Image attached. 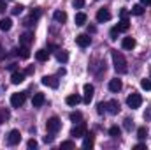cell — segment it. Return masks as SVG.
<instances>
[{
	"label": "cell",
	"instance_id": "46",
	"mask_svg": "<svg viewBox=\"0 0 151 150\" xmlns=\"http://www.w3.org/2000/svg\"><path fill=\"white\" fill-rule=\"evenodd\" d=\"M7 69H9V71H16V64H11V66H7Z\"/></svg>",
	"mask_w": 151,
	"mask_h": 150
},
{
	"label": "cell",
	"instance_id": "38",
	"mask_svg": "<svg viewBox=\"0 0 151 150\" xmlns=\"http://www.w3.org/2000/svg\"><path fill=\"white\" fill-rule=\"evenodd\" d=\"M27 147H28V149H37V141H35V140H28Z\"/></svg>",
	"mask_w": 151,
	"mask_h": 150
},
{
	"label": "cell",
	"instance_id": "30",
	"mask_svg": "<svg viewBox=\"0 0 151 150\" xmlns=\"http://www.w3.org/2000/svg\"><path fill=\"white\" fill-rule=\"evenodd\" d=\"M146 136H148V129L146 127H139L137 129V138L139 140H146Z\"/></svg>",
	"mask_w": 151,
	"mask_h": 150
},
{
	"label": "cell",
	"instance_id": "21",
	"mask_svg": "<svg viewBox=\"0 0 151 150\" xmlns=\"http://www.w3.org/2000/svg\"><path fill=\"white\" fill-rule=\"evenodd\" d=\"M95 145V138L91 136V134H84V141H83V149H91Z\"/></svg>",
	"mask_w": 151,
	"mask_h": 150
},
{
	"label": "cell",
	"instance_id": "40",
	"mask_svg": "<svg viewBox=\"0 0 151 150\" xmlns=\"http://www.w3.org/2000/svg\"><path fill=\"white\" fill-rule=\"evenodd\" d=\"M118 34H119V30L114 27L113 30H111V39H118Z\"/></svg>",
	"mask_w": 151,
	"mask_h": 150
},
{
	"label": "cell",
	"instance_id": "29",
	"mask_svg": "<svg viewBox=\"0 0 151 150\" xmlns=\"http://www.w3.org/2000/svg\"><path fill=\"white\" fill-rule=\"evenodd\" d=\"M69 118H70L72 122H81V120H83V113H79V111H72L70 115H69Z\"/></svg>",
	"mask_w": 151,
	"mask_h": 150
},
{
	"label": "cell",
	"instance_id": "8",
	"mask_svg": "<svg viewBox=\"0 0 151 150\" xmlns=\"http://www.w3.org/2000/svg\"><path fill=\"white\" fill-rule=\"evenodd\" d=\"M40 14H42V12H40V9H34V11L30 12V18H27V20H25L23 23H25L27 27H30V25H34V23L37 21L39 18H40Z\"/></svg>",
	"mask_w": 151,
	"mask_h": 150
},
{
	"label": "cell",
	"instance_id": "7",
	"mask_svg": "<svg viewBox=\"0 0 151 150\" xmlns=\"http://www.w3.org/2000/svg\"><path fill=\"white\" fill-rule=\"evenodd\" d=\"M42 85L51 87V88H58L60 81H58V78H56V76H44V78H42Z\"/></svg>",
	"mask_w": 151,
	"mask_h": 150
},
{
	"label": "cell",
	"instance_id": "16",
	"mask_svg": "<svg viewBox=\"0 0 151 150\" xmlns=\"http://www.w3.org/2000/svg\"><path fill=\"white\" fill-rule=\"evenodd\" d=\"M44 103H46V97H44V94H35V95H34V99H32V104H34V108H40Z\"/></svg>",
	"mask_w": 151,
	"mask_h": 150
},
{
	"label": "cell",
	"instance_id": "34",
	"mask_svg": "<svg viewBox=\"0 0 151 150\" xmlns=\"http://www.w3.org/2000/svg\"><path fill=\"white\" fill-rule=\"evenodd\" d=\"M123 125H125V129H127V131H132V127H134L132 118H125V124H123Z\"/></svg>",
	"mask_w": 151,
	"mask_h": 150
},
{
	"label": "cell",
	"instance_id": "44",
	"mask_svg": "<svg viewBox=\"0 0 151 150\" xmlns=\"http://www.w3.org/2000/svg\"><path fill=\"white\" fill-rule=\"evenodd\" d=\"M5 11V0H0V14Z\"/></svg>",
	"mask_w": 151,
	"mask_h": 150
},
{
	"label": "cell",
	"instance_id": "47",
	"mask_svg": "<svg viewBox=\"0 0 151 150\" xmlns=\"http://www.w3.org/2000/svg\"><path fill=\"white\" fill-rule=\"evenodd\" d=\"M142 5H151V0H141Z\"/></svg>",
	"mask_w": 151,
	"mask_h": 150
},
{
	"label": "cell",
	"instance_id": "12",
	"mask_svg": "<svg viewBox=\"0 0 151 150\" xmlns=\"http://www.w3.org/2000/svg\"><path fill=\"white\" fill-rule=\"evenodd\" d=\"M111 20V12L107 11V9H99V12H97V21L99 23H104V21H109Z\"/></svg>",
	"mask_w": 151,
	"mask_h": 150
},
{
	"label": "cell",
	"instance_id": "14",
	"mask_svg": "<svg viewBox=\"0 0 151 150\" xmlns=\"http://www.w3.org/2000/svg\"><path fill=\"white\" fill-rule=\"evenodd\" d=\"M123 88V83H121V79H118V78H114L109 81V90L111 92H119Z\"/></svg>",
	"mask_w": 151,
	"mask_h": 150
},
{
	"label": "cell",
	"instance_id": "33",
	"mask_svg": "<svg viewBox=\"0 0 151 150\" xmlns=\"http://www.w3.org/2000/svg\"><path fill=\"white\" fill-rule=\"evenodd\" d=\"M21 12H23V5H21V4H18V5H14V7H12V14H16V16H18V14H21Z\"/></svg>",
	"mask_w": 151,
	"mask_h": 150
},
{
	"label": "cell",
	"instance_id": "42",
	"mask_svg": "<svg viewBox=\"0 0 151 150\" xmlns=\"http://www.w3.org/2000/svg\"><path fill=\"white\" fill-rule=\"evenodd\" d=\"M23 73H25V74H34V67L30 66V67H27V69H25Z\"/></svg>",
	"mask_w": 151,
	"mask_h": 150
},
{
	"label": "cell",
	"instance_id": "15",
	"mask_svg": "<svg viewBox=\"0 0 151 150\" xmlns=\"http://www.w3.org/2000/svg\"><path fill=\"white\" fill-rule=\"evenodd\" d=\"M32 41H34V34H32V32H25L23 36H19V42H21V46H30Z\"/></svg>",
	"mask_w": 151,
	"mask_h": 150
},
{
	"label": "cell",
	"instance_id": "18",
	"mask_svg": "<svg viewBox=\"0 0 151 150\" xmlns=\"http://www.w3.org/2000/svg\"><path fill=\"white\" fill-rule=\"evenodd\" d=\"M11 28H12V20H9V18L0 20V30L2 32H9Z\"/></svg>",
	"mask_w": 151,
	"mask_h": 150
},
{
	"label": "cell",
	"instance_id": "28",
	"mask_svg": "<svg viewBox=\"0 0 151 150\" xmlns=\"http://www.w3.org/2000/svg\"><path fill=\"white\" fill-rule=\"evenodd\" d=\"M9 117H11L9 110H7V108H2V110H0V124H4L5 120H9Z\"/></svg>",
	"mask_w": 151,
	"mask_h": 150
},
{
	"label": "cell",
	"instance_id": "10",
	"mask_svg": "<svg viewBox=\"0 0 151 150\" xmlns=\"http://www.w3.org/2000/svg\"><path fill=\"white\" fill-rule=\"evenodd\" d=\"M93 92H95V88H93V85H90V83H86L84 85V103L86 104H90V101L93 99Z\"/></svg>",
	"mask_w": 151,
	"mask_h": 150
},
{
	"label": "cell",
	"instance_id": "35",
	"mask_svg": "<svg viewBox=\"0 0 151 150\" xmlns=\"http://www.w3.org/2000/svg\"><path fill=\"white\" fill-rule=\"evenodd\" d=\"M141 87H142L144 90H151V79H142V81H141Z\"/></svg>",
	"mask_w": 151,
	"mask_h": 150
},
{
	"label": "cell",
	"instance_id": "43",
	"mask_svg": "<svg viewBox=\"0 0 151 150\" xmlns=\"http://www.w3.org/2000/svg\"><path fill=\"white\" fill-rule=\"evenodd\" d=\"M134 149L135 150H146V145H144V143H139V145H135Z\"/></svg>",
	"mask_w": 151,
	"mask_h": 150
},
{
	"label": "cell",
	"instance_id": "6",
	"mask_svg": "<svg viewBox=\"0 0 151 150\" xmlns=\"http://www.w3.org/2000/svg\"><path fill=\"white\" fill-rule=\"evenodd\" d=\"M21 141V133L18 131V129H12L11 133H9V136H7V143L11 145V147H14V145H18Z\"/></svg>",
	"mask_w": 151,
	"mask_h": 150
},
{
	"label": "cell",
	"instance_id": "2",
	"mask_svg": "<svg viewBox=\"0 0 151 150\" xmlns=\"http://www.w3.org/2000/svg\"><path fill=\"white\" fill-rule=\"evenodd\" d=\"M25 101H27V94H25V92H16V94L11 95V106H12V108L23 106Z\"/></svg>",
	"mask_w": 151,
	"mask_h": 150
},
{
	"label": "cell",
	"instance_id": "31",
	"mask_svg": "<svg viewBox=\"0 0 151 150\" xmlns=\"http://www.w3.org/2000/svg\"><path fill=\"white\" fill-rule=\"evenodd\" d=\"M121 134V129L118 127V125H113L111 129H109V136H113V138H118Z\"/></svg>",
	"mask_w": 151,
	"mask_h": 150
},
{
	"label": "cell",
	"instance_id": "26",
	"mask_svg": "<svg viewBox=\"0 0 151 150\" xmlns=\"http://www.w3.org/2000/svg\"><path fill=\"white\" fill-rule=\"evenodd\" d=\"M132 14H134V16H142V14H144V5H142V4L134 5V7H132Z\"/></svg>",
	"mask_w": 151,
	"mask_h": 150
},
{
	"label": "cell",
	"instance_id": "5",
	"mask_svg": "<svg viewBox=\"0 0 151 150\" xmlns=\"http://www.w3.org/2000/svg\"><path fill=\"white\" fill-rule=\"evenodd\" d=\"M88 133V127H86V124H83V122H79V125H76L70 129V136L72 138H84V134Z\"/></svg>",
	"mask_w": 151,
	"mask_h": 150
},
{
	"label": "cell",
	"instance_id": "23",
	"mask_svg": "<svg viewBox=\"0 0 151 150\" xmlns=\"http://www.w3.org/2000/svg\"><path fill=\"white\" fill-rule=\"evenodd\" d=\"M35 58H37L39 62H46L49 58V51L47 50H39L37 53H35Z\"/></svg>",
	"mask_w": 151,
	"mask_h": 150
},
{
	"label": "cell",
	"instance_id": "39",
	"mask_svg": "<svg viewBox=\"0 0 151 150\" xmlns=\"http://www.w3.org/2000/svg\"><path fill=\"white\" fill-rule=\"evenodd\" d=\"M53 140H55V138H53V133H51L49 136H47V134L44 136V143H53Z\"/></svg>",
	"mask_w": 151,
	"mask_h": 150
},
{
	"label": "cell",
	"instance_id": "4",
	"mask_svg": "<svg viewBox=\"0 0 151 150\" xmlns=\"http://www.w3.org/2000/svg\"><path fill=\"white\" fill-rule=\"evenodd\" d=\"M60 127H62V122H60V118H56V117H51L47 122H46V129L49 131V133H58L60 131Z\"/></svg>",
	"mask_w": 151,
	"mask_h": 150
},
{
	"label": "cell",
	"instance_id": "9",
	"mask_svg": "<svg viewBox=\"0 0 151 150\" xmlns=\"http://www.w3.org/2000/svg\"><path fill=\"white\" fill-rule=\"evenodd\" d=\"M106 111L111 113V115H116V113L119 111V103L116 99H111L109 103H106Z\"/></svg>",
	"mask_w": 151,
	"mask_h": 150
},
{
	"label": "cell",
	"instance_id": "13",
	"mask_svg": "<svg viewBox=\"0 0 151 150\" xmlns=\"http://www.w3.org/2000/svg\"><path fill=\"white\" fill-rule=\"evenodd\" d=\"M25 73H21V71H12V74H11V81L14 83V85H19L23 79H25Z\"/></svg>",
	"mask_w": 151,
	"mask_h": 150
},
{
	"label": "cell",
	"instance_id": "45",
	"mask_svg": "<svg viewBox=\"0 0 151 150\" xmlns=\"http://www.w3.org/2000/svg\"><path fill=\"white\" fill-rule=\"evenodd\" d=\"M88 32H91V34H95V32H97V28H95L93 25H90V27H88Z\"/></svg>",
	"mask_w": 151,
	"mask_h": 150
},
{
	"label": "cell",
	"instance_id": "27",
	"mask_svg": "<svg viewBox=\"0 0 151 150\" xmlns=\"http://www.w3.org/2000/svg\"><path fill=\"white\" fill-rule=\"evenodd\" d=\"M84 23H86V14L84 12H77L76 14V25L77 27H83Z\"/></svg>",
	"mask_w": 151,
	"mask_h": 150
},
{
	"label": "cell",
	"instance_id": "1",
	"mask_svg": "<svg viewBox=\"0 0 151 150\" xmlns=\"http://www.w3.org/2000/svg\"><path fill=\"white\" fill-rule=\"evenodd\" d=\"M113 64H114V69H116V73L118 74H125L127 71H128V67H127V58L123 57V53H119V51H113Z\"/></svg>",
	"mask_w": 151,
	"mask_h": 150
},
{
	"label": "cell",
	"instance_id": "41",
	"mask_svg": "<svg viewBox=\"0 0 151 150\" xmlns=\"http://www.w3.org/2000/svg\"><path fill=\"white\" fill-rule=\"evenodd\" d=\"M119 16H121V18H128V11H127V9H121V11H119Z\"/></svg>",
	"mask_w": 151,
	"mask_h": 150
},
{
	"label": "cell",
	"instance_id": "11",
	"mask_svg": "<svg viewBox=\"0 0 151 150\" xmlns=\"http://www.w3.org/2000/svg\"><path fill=\"white\" fill-rule=\"evenodd\" d=\"M76 42H77V46H81V48H86V46H90L91 37H90V36H86V34H79V36L76 37Z\"/></svg>",
	"mask_w": 151,
	"mask_h": 150
},
{
	"label": "cell",
	"instance_id": "25",
	"mask_svg": "<svg viewBox=\"0 0 151 150\" xmlns=\"http://www.w3.org/2000/svg\"><path fill=\"white\" fill-rule=\"evenodd\" d=\"M16 55H19L21 58H25V60H27V58L30 57V50H28V46H21L19 50H16Z\"/></svg>",
	"mask_w": 151,
	"mask_h": 150
},
{
	"label": "cell",
	"instance_id": "3",
	"mask_svg": "<svg viewBox=\"0 0 151 150\" xmlns=\"http://www.w3.org/2000/svg\"><path fill=\"white\" fill-rule=\"evenodd\" d=\"M127 104L132 108V110H135V108H139L141 104H142V97H141V94H130L128 97H127Z\"/></svg>",
	"mask_w": 151,
	"mask_h": 150
},
{
	"label": "cell",
	"instance_id": "20",
	"mask_svg": "<svg viewBox=\"0 0 151 150\" xmlns=\"http://www.w3.org/2000/svg\"><path fill=\"white\" fill-rule=\"evenodd\" d=\"M121 46H123V50H134V48H135V39L125 37L121 41Z\"/></svg>",
	"mask_w": 151,
	"mask_h": 150
},
{
	"label": "cell",
	"instance_id": "24",
	"mask_svg": "<svg viewBox=\"0 0 151 150\" xmlns=\"http://www.w3.org/2000/svg\"><path fill=\"white\" fill-rule=\"evenodd\" d=\"M56 60L62 62V64H65V62L69 60V53L63 51V50H56Z\"/></svg>",
	"mask_w": 151,
	"mask_h": 150
},
{
	"label": "cell",
	"instance_id": "37",
	"mask_svg": "<svg viewBox=\"0 0 151 150\" xmlns=\"http://www.w3.org/2000/svg\"><path fill=\"white\" fill-rule=\"evenodd\" d=\"M72 5H74L76 9H83V7H84V0H74Z\"/></svg>",
	"mask_w": 151,
	"mask_h": 150
},
{
	"label": "cell",
	"instance_id": "48",
	"mask_svg": "<svg viewBox=\"0 0 151 150\" xmlns=\"http://www.w3.org/2000/svg\"><path fill=\"white\" fill-rule=\"evenodd\" d=\"M4 58V50H2V44H0V60Z\"/></svg>",
	"mask_w": 151,
	"mask_h": 150
},
{
	"label": "cell",
	"instance_id": "17",
	"mask_svg": "<svg viewBox=\"0 0 151 150\" xmlns=\"http://www.w3.org/2000/svg\"><path fill=\"white\" fill-rule=\"evenodd\" d=\"M53 18H55V21H58V23H65V21H67V12H65V11H55V12H53Z\"/></svg>",
	"mask_w": 151,
	"mask_h": 150
},
{
	"label": "cell",
	"instance_id": "22",
	"mask_svg": "<svg viewBox=\"0 0 151 150\" xmlns=\"http://www.w3.org/2000/svg\"><path fill=\"white\" fill-rule=\"evenodd\" d=\"M119 32H127L128 28H130V21H128V18H121V21L118 23V27H116Z\"/></svg>",
	"mask_w": 151,
	"mask_h": 150
},
{
	"label": "cell",
	"instance_id": "36",
	"mask_svg": "<svg viewBox=\"0 0 151 150\" xmlns=\"http://www.w3.org/2000/svg\"><path fill=\"white\" fill-rule=\"evenodd\" d=\"M97 111H99V115H104L106 113V103H99L97 104Z\"/></svg>",
	"mask_w": 151,
	"mask_h": 150
},
{
	"label": "cell",
	"instance_id": "32",
	"mask_svg": "<svg viewBox=\"0 0 151 150\" xmlns=\"http://www.w3.org/2000/svg\"><path fill=\"white\" fill-rule=\"evenodd\" d=\"M62 149H76V143L74 141H62Z\"/></svg>",
	"mask_w": 151,
	"mask_h": 150
},
{
	"label": "cell",
	"instance_id": "19",
	"mask_svg": "<svg viewBox=\"0 0 151 150\" xmlns=\"http://www.w3.org/2000/svg\"><path fill=\"white\" fill-rule=\"evenodd\" d=\"M83 99L77 95V94H72V95H67V99H65V103L69 104V106H77L79 103H81Z\"/></svg>",
	"mask_w": 151,
	"mask_h": 150
}]
</instances>
